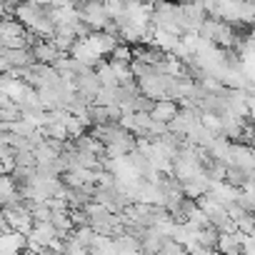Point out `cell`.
Here are the masks:
<instances>
[{
    "label": "cell",
    "instance_id": "cell-4",
    "mask_svg": "<svg viewBox=\"0 0 255 255\" xmlns=\"http://www.w3.org/2000/svg\"><path fill=\"white\" fill-rule=\"evenodd\" d=\"M180 100L178 98H160V100H155V108H153V118L155 120H163V123H173L175 118H178V113H180Z\"/></svg>",
    "mask_w": 255,
    "mask_h": 255
},
{
    "label": "cell",
    "instance_id": "cell-1",
    "mask_svg": "<svg viewBox=\"0 0 255 255\" xmlns=\"http://www.w3.org/2000/svg\"><path fill=\"white\" fill-rule=\"evenodd\" d=\"M28 33L30 30L18 18H10V20L3 18V25H0V45L3 48H25L28 45Z\"/></svg>",
    "mask_w": 255,
    "mask_h": 255
},
{
    "label": "cell",
    "instance_id": "cell-2",
    "mask_svg": "<svg viewBox=\"0 0 255 255\" xmlns=\"http://www.w3.org/2000/svg\"><path fill=\"white\" fill-rule=\"evenodd\" d=\"M33 63H38V60H35L33 48H28V45L25 48H3L0 50V68H3V73H10L15 68H28Z\"/></svg>",
    "mask_w": 255,
    "mask_h": 255
},
{
    "label": "cell",
    "instance_id": "cell-3",
    "mask_svg": "<svg viewBox=\"0 0 255 255\" xmlns=\"http://www.w3.org/2000/svg\"><path fill=\"white\" fill-rule=\"evenodd\" d=\"M33 53H35V60H38V63H50V65H55V63L65 55L53 38H40V40L33 45Z\"/></svg>",
    "mask_w": 255,
    "mask_h": 255
}]
</instances>
